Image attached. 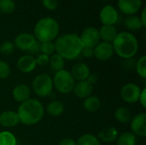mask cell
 <instances>
[{"label": "cell", "instance_id": "cell-1", "mask_svg": "<svg viewBox=\"0 0 146 145\" xmlns=\"http://www.w3.org/2000/svg\"><path fill=\"white\" fill-rule=\"evenodd\" d=\"M54 44L57 54L67 60L77 58L83 49L80 37L74 33H67L58 37Z\"/></svg>", "mask_w": 146, "mask_h": 145}, {"label": "cell", "instance_id": "cell-2", "mask_svg": "<svg viewBox=\"0 0 146 145\" xmlns=\"http://www.w3.org/2000/svg\"><path fill=\"white\" fill-rule=\"evenodd\" d=\"M44 109L43 104L37 99H31L21 103L17 110L20 122L26 126L37 124L44 117Z\"/></svg>", "mask_w": 146, "mask_h": 145}, {"label": "cell", "instance_id": "cell-3", "mask_svg": "<svg viewBox=\"0 0 146 145\" xmlns=\"http://www.w3.org/2000/svg\"><path fill=\"white\" fill-rule=\"evenodd\" d=\"M114 51L123 59L133 58L139 49V44L136 37L129 32H121L117 33L112 42Z\"/></svg>", "mask_w": 146, "mask_h": 145}, {"label": "cell", "instance_id": "cell-4", "mask_svg": "<svg viewBox=\"0 0 146 145\" xmlns=\"http://www.w3.org/2000/svg\"><path fill=\"white\" fill-rule=\"evenodd\" d=\"M59 24L52 17L40 19L34 26V37L40 43L52 42L59 33Z\"/></svg>", "mask_w": 146, "mask_h": 145}, {"label": "cell", "instance_id": "cell-5", "mask_svg": "<svg viewBox=\"0 0 146 145\" xmlns=\"http://www.w3.org/2000/svg\"><path fill=\"white\" fill-rule=\"evenodd\" d=\"M52 80L53 85H55L56 89L62 94H68L73 91L74 86L75 85L74 79L70 72L64 69L56 72Z\"/></svg>", "mask_w": 146, "mask_h": 145}, {"label": "cell", "instance_id": "cell-6", "mask_svg": "<svg viewBox=\"0 0 146 145\" xmlns=\"http://www.w3.org/2000/svg\"><path fill=\"white\" fill-rule=\"evenodd\" d=\"M33 90L38 97H45L51 94L53 90V80L46 73L38 74L33 81Z\"/></svg>", "mask_w": 146, "mask_h": 145}, {"label": "cell", "instance_id": "cell-7", "mask_svg": "<svg viewBox=\"0 0 146 145\" xmlns=\"http://www.w3.org/2000/svg\"><path fill=\"white\" fill-rule=\"evenodd\" d=\"M80 39L83 44V47L94 48L100 40L98 29L94 26L86 27L80 36Z\"/></svg>", "mask_w": 146, "mask_h": 145}, {"label": "cell", "instance_id": "cell-8", "mask_svg": "<svg viewBox=\"0 0 146 145\" xmlns=\"http://www.w3.org/2000/svg\"><path fill=\"white\" fill-rule=\"evenodd\" d=\"M141 89L139 85L133 83L125 85L121 90V98L128 103H135L139 101Z\"/></svg>", "mask_w": 146, "mask_h": 145}, {"label": "cell", "instance_id": "cell-9", "mask_svg": "<svg viewBox=\"0 0 146 145\" xmlns=\"http://www.w3.org/2000/svg\"><path fill=\"white\" fill-rule=\"evenodd\" d=\"M99 19L103 25L114 26L118 21L119 14L115 7L111 5H105L100 10Z\"/></svg>", "mask_w": 146, "mask_h": 145}, {"label": "cell", "instance_id": "cell-10", "mask_svg": "<svg viewBox=\"0 0 146 145\" xmlns=\"http://www.w3.org/2000/svg\"><path fill=\"white\" fill-rule=\"evenodd\" d=\"M114 48L111 43L100 42L93 48V56L99 61H107L112 57L114 54Z\"/></svg>", "mask_w": 146, "mask_h": 145}, {"label": "cell", "instance_id": "cell-11", "mask_svg": "<svg viewBox=\"0 0 146 145\" xmlns=\"http://www.w3.org/2000/svg\"><path fill=\"white\" fill-rule=\"evenodd\" d=\"M37 39L34 35L27 32L19 34L14 41V45L21 50H31V49L36 44Z\"/></svg>", "mask_w": 146, "mask_h": 145}, {"label": "cell", "instance_id": "cell-12", "mask_svg": "<svg viewBox=\"0 0 146 145\" xmlns=\"http://www.w3.org/2000/svg\"><path fill=\"white\" fill-rule=\"evenodd\" d=\"M142 6V0H118L119 9L127 15L136 14Z\"/></svg>", "mask_w": 146, "mask_h": 145}, {"label": "cell", "instance_id": "cell-13", "mask_svg": "<svg viewBox=\"0 0 146 145\" xmlns=\"http://www.w3.org/2000/svg\"><path fill=\"white\" fill-rule=\"evenodd\" d=\"M131 129L133 134L140 137L146 136V114L141 113L134 116L131 121Z\"/></svg>", "mask_w": 146, "mask_h": 145}, {"label": "cell", "instance_id": "cell-14", "mask_svg": "<svg viewBox=\"0 0 146 145\" xmlns=\"http://www.w3.org/2000/svg\"><path fill=\"white\" fill-rule=\"evenodd\" d=\"M70 73L72 74L74 80L76 79L78 81H84L86 80L90 75V70L86 64L83 62H78L72 67Z\"/></svg>", "mask_w": 146, "mask_h": 145}, {"label": "cell", "instance_id": "cell-15", "mask_svg": "<svg viewBox=\"0 0 146 145\" xmlns=\"http://www.w3.org/2000/svg\"><path fill=\"white\" fill-rule=\"evenodd\" d=\"M93 90V86L91 85L86 80L79 81L74 85L73 91L74 95L79 98H86L91 96Z\"/></svg>", "mask_w": 146, "mask_h": 145}, {"label": "cell", "instance_id": "cell-16", "mask_svg": "<svg viewBox=\"0 0 146 145\" xmlns=\"http://www.w3.org/2000/svg\"><path fill=\"white\" fill-rule=\"evenodd\" d=\"M36 60L32 56H23L19 58L17 62V67L20 71L23 73H30L33 71L36 68Z\"/></svg>", "mask_w": 146, "mask_h": 145}, {"label": "cell", "instance_id": "cell-17", "mask_svg": "<svg viewBox=\"0 0 146 145\" xmlns=\"http://www.w3.org/2000/svg\"><path fill=\"white\" fill-rule=\"evenodd\" d=\"M20 123L16 112L4 111L0 114V124L4 127H14Z\"/></svg>", "mask_w": 146, "mask_h": 145}, {"label": "cell", "instance_id": "cell-18", "mask_svg": "<svg viewBox=\"0 0 146 145\" xmlns=\"http://www.w3.org/2000/svg\"><path fill=\"white\" fill-rule=\"evenodd\" d=\"M30 95H31L30 88L27 85H24V84L16 85L12 91L13 98L18 103H23L28 100L30 97Z\"/></svg>", "mask_w": 146, "mask_h": 145}, {"label": "cell", "instance_id": "cell-19", "mask_svg": "<svg viewBox=\"0 0 146 145\" xmlns=\"http://www.w3.org/2000/svg\"><path fill=\"white\" fill-rule=\"evenodd\" d=\"M100 39H103L104 42L111 43L115 39L117 35V30L115 26H108L103 25L101 28L98 30Z\"/></svg>", "mask_w": 146, "mask_h": 145}, {"label": "cell", "instance_id": "cell-20", "mask_svg": "<svg viewBox=\"0 0 146 145\" xmlns=\"http://www.w3.org/2000/svg\"><path fill=\"white\" fill-rule=\"evenodd\" d=\"M117 137L118 132L115 127H107L98 133V138L105 143L114 142L117 138Z\"/></svg>", "mask_w": 146, "mask_h": 145}, {"label": "cell", "instance_id": "cell-21", "mask_svg": "<svg viewBox=\"0 0 146 145\" xmlns=\"http://www.w3.org/2000/svg\"><path fill=\"white\" fill-rule=\"evenodd\" d=\"M46 112L53 117L60 116L64 112V105L61 101H53L47 105Z\"/></svg>", "mask_w": 146, "mask_h": 145}, {"label": "cell", "instance_id": "cell-22", "mask_svg": "<svg viewBox=\"0 0 146 145\" xmlns=\"http://www.w3.org/2000/svg\"><path fill=\"white\" fill-rule=\"evenodd\" d=\"M125 26L130 31H138L143 27L139 16L137 15H127L124 21Z\"/></svg>", "mask_w": 146, "mask_h": 145}, {"label": "cell", "instance_id": "cell-23", "mask_svg": "<svg viewBox=\"0 0 146 145\" xmlns=\"http://www.w3.org/2000/svg\"><path fill=\"white\" fill-rule=\"evenodd\" d=\"M83 106L85 109H86L89 112H97L101 107V101L97 97L90 96L85 98Z\"/></svg>", "mask_w": 146, "mask_h": 145}, {"label": "cell", "instance_id": "cell-24", "mask_svg": "<svg viewBox=\"0 0 146 145\" xmlns=\"http://www.w3.org/2000/svg\"><path fill=\"white\" fill-rule=\"evenodd\" d=\"M115 117L119 122H121L122 124L128 123L132 119L131 113H130L129 109L126 107L118 108L115 112Z\"/></svg>", "mask_w": 146, "mask_h": 145}, {"label": "cell", "instance_id": "cell-25", "mask_svg": "<svg viewBox=\"0 0 146 145\" xmlns=\"http://www.w3.org/2000/svg\"><path fill=\"white\" fill-rule=\"evenodd\" d=\"M49 62H50L51 68L54 70H56V72L62 70L65 66V59L63 57H62L60 55H58L57 53L51 56Z\"/></svg>", "mask_w": 146, "mask_h": 145}, {"label": "cell", "instance_id": "cell-26", "mask_svg": "<svg viewBox=\"0 0 146 145\" xmlns=\"http://www.w3.org/2000/svg\"><path fill=\"white\" fill-rule=\"evenodd\" d=\"M136 138L133 132H124L119 136L117 139V145H135Z\"/></svg>", "mask_w": 146, "mask_h": 145}, {"label": "cell", "instance_id": "cell-27", "mask_svg": "<svg viewBox=\"0 0 146 145\" xmlns=\"http://www.w3.org/2000/svg\"><path fill=\"white\" fill-rule=\"evenodd\" d=\"M76 145H101L98 138L92 134L82 135L77 141Z\"/></svg>", "mask_w": 146, "mask_h": 145}, {"label": "cell", "instance_id": "cell-28", "mask_svg": "<svg viewBox=\"0 0 146 145\" xmlns=\"http://www.w3.org/2000/svg\"><path fill=\"white\" fill-rule=\"evenodd\" d=\"M16 5L14 0H0V11L3 14L9 15L15 10Z\"/></svg>", "mask_w": 146, "mask_h": 145}, {"label": "cell", "instance_id": "cell-29", "mask_svg": "<svg viewBox=\"0 0 146 145\" xmlns=\"http://www.w3.org/2000/svg\"><path fill=\"white\" fill-rule=\"evenodd\" d=\"M16 140L15 136L9 132L0 133V145H15Z\"/></svg>", "mask_w": 146, "mask_h": 145}, {"label": "cell", "instance_id": "cell-30", "mask_svg": "<svg viewBox=\"0 0 146 145\" xmlns=\"http://www.w3.org/2000/svg\"><path fill=\"white\" fill-rule=\"evenodd\" d=\"M39 51H41L42 54L46 55V56H50V55H52V54L56 51L54 43H53V42L40 43Z\"/></svg>", "mask_w": 146, "mask_h": 145}, {"label": "cell", "instance_id": "cell-31", "mask_svg": "<svg viewBox=\"0 0 146 145\" xmlns=\"http://www.w3.org/2000/svg\"><path fill=\"white\" fill-rule=\"evenodd\" d=\"M136 70L139 76L142 78L145 79L146 78V56H143L136 63Z\"/></svg>", "mask_w": 146, "mask_h": 145}, {"label": "cell", "instance_id": "cell-32", "mask_svg": "<svg viewBox=\"0 0 146 145\" xmlns=\"http://www.w3.org/2000/svg\"><path fill=\"white\" fill-rule=\"evenodd\" d=\"M15 50V45L10 41H5L0 45V53L4 56H9L13 53Z\"/></svg>", "mask_w": 146, "mask_h": 145}, {"label": "cell", "instance_id": "cell-33", "mask_svg": "<svg viewBox=\"0 0 146 145\" xmlns=\"http://www.w3.org/2000/svg\"><path fill=\"white\" fill-rule=\"evenodd\" d=\"M10 74V67L4 62L0 60V79H6Z\"/></svg>", "mask_w": 146, "mask_h": 145}, {"label": "cell", "instance_id": "cell-34", "mask_svg": "<svg viewBox=\"0 0 146 145\" xmlns=\"http://www.w3.org/2000/svg\"><path fill=\"white\" fill-rule=\"evenodd\" d=\"M42 4L48 10H55L58 7V0H42Z\"/></svg>", "mask_w": 146, "mask_h": 145}, {"label": "cell", "instance_id": "cell-35", "mask_svg": "<svg viewBox=\"0 0 146 145\" xmlns=\"http://www.w3.org/2000/svg\"><path fill=\"white\" fill-rule=\"evenodd\" d=\"M36 60V63L38 65H40V66H44V65H46L49 63L50 62V57L49 56H46V55H44V54H39L38 56V57L35 59Z\"/></svg>", "mask_w": 146, "mask_h": 145}, {"label": "cell", "instance_id": "cell-36", "mask_svg": "<svg viewBox=\"0 0 146 145\" xmlns=\"http://www.w3.org/2000/svg\"><path fill=\"white\" fill-rule=\"evenodd\" d=\"M80 54L86 58H91L93 56V48H89V47H83Z\"/></svg>", "mask_w": 146, "mask_h": 145}, {"label": "cell", "instance_id": "cell-37", "mask_svg": "<svg viewBox=\"0 0 146 145\" xmlns=\"http://www.w3.org/2000/svg\"><path fill=\"white\" fill-rule=\"evenodd\" d=\"M139 101L140 102L141 105L144 107V108H146V89H143L141 90V92H140V96H139Z\"/></svg>", "mask_w": 146, "mask_h": 145}, {"label": "cell", "instance_id": "cell-38", "mask_svg": "<svg viewBox=\"0 0 146 145\" xmlns=\"http://www.w3.org/2000/svg\"><path fill=\"white\" fill-rule=\"evenodd\" d=\"M98 76H97V74H95V73H90V75L88 76V78L86 79V81L91 85H94L97 82H98Z\"/></svg>", "mask_w": 146, "mask_h": 145}, {"label": "cell", "instance_id": "cell-39", "mask_svg": "<svg viewBox=\"0 0 146 145\" xmlns=\"http://www.w3.org/2000/svg\"><path fill=\"white\" fill-rule=\"evenodd\" d=\"M59 145H76V142L72 139V138H64L62 139Z\"/></svg>", "mask_w": 146, "mask_h": 145}, {"label": "cell", "instance_id": "cell-40", "mask_svg": "<svg viewBox=\"0 0 146 145\" xmlns=\"http://www.w3.org/2000/svg\"><path fill=\"white\" fill-rule=\"evenodd\" d=\"M145 11L146 9L145 8H144V9L142 10V13H141V16L139 17V18H140V21H141V23H142V25H143V27H145L146 26Z\"/></svg>", "mask_w": 146, "mask_h": 145}, {"label": "cell", "instance_id": "cell-41", "mask_svg": "<svg viewBox=\"0 0 146 145\" xmlns=\"http://www.w3.org/2000/svg\"><path fill=\"white\" fill-rule=\"evenodd\" d=\"M99 1H102V2H106V1H109V0H99Z\"/></svg>", "mask_w": 146, "mask_h": 145}]
</instances>
